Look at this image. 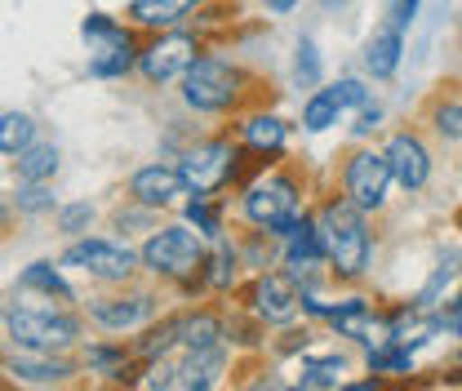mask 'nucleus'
Returning a JSON list of instances; mask_svg holds the SVG:
<instances>
[{"mask_svg": "<svg viewBox=\"0 0 462 391\" xmlns=\"http://www.w3.org/2000/svg\"><path fill=\"white\" fill-rule=\"evenodd\" d=\"M138 258H143V276L173 289L178 298H209L205 280H200L205 258H209V240L196 227H187L182 219L147 231L143 245H138Z\"/></svg>", "mask_w": 462, "mask_h": 391, "instance_id": "nucleus-1", "label": "nucleus"}, {"mask_svg": "<svg viewBox=\"0 0 462 391\" xmlns=\"http://www.w3.org/2000/svg\"><path fill=\"white\" fill-rule=\"evenodd\" d=\"M316 231L320 245L329 254V272L338 284H360L374 267V231H369V214L360 205H351L343 191L325 196L316 205Z\"/></svg>", "mask_w": 462, "mask_h": 391, "instance_id": "nucleus-2", "label": "nucleus"}, {"mask_svg": "<svg viewBox=\"0 0 462 391\" xmlns=\"http://www.w3.org/2000/svg\"><path fill=\"white\" fill-rule=\"evenodd\" d=\"M249 89L254 76L245 62L227 54H205L187 67V76L178 80V98L191 116H236L249 107Z\"/></svg>", "mask_w": 462, "mask_h": 391, "instance_id": "nucleus-3", "label": "nucleus"}, {"mask_svg": "<svg viewBox=\"0 0 462 391\" xmlns=\"http://www.w3.org/2000/svg\"><path fill=\"white\" fill-rule=\"evenodd\" d=\"M0 334L27 351H80L89 321L80 307H18L0 298Z\"/></svg>", "mask_w": 462, "mask_h": 391, "instance_id": "nucleus-4", "label": "nucleus"}, {"mask_svg": "<svg viewBox=\"0 0 462 391\" xmlns=\"http://www.w3.org/2000/svg\"><path fill=\"white\" fill-rule=\"evenodd\" d=\"M165 284L156 280H129V284H98V293L80 298V312L89 321L94 334H116V338H129L138 334L143 325H152L161 312H165Z\"/></svg>", "mask_w": 462, "mask_h": 391, "instance_id": "nucleus-5", "label": "nucleus"}, {"mask_svg": "<svg viewBox=\"0 0 462 391\" xmlns=\"http://www.w3.org/2000/svg\"><path fill=\"white\" fill-rule=\"evenodd\" d=\"M58 263L76 276L94 280V284H129V280H143V258H138V245H129L125 236H76L62 245Z\"/></svg>", "mask_w": 462, "mask_h": 391, "instance_id": "nucleus-6", "label": "nucleus"}, {"mask_svg": "<svg viewBox=\"0 0 462 391\" xmlns=\"http://www.w3.org/2000/svg\"><path fill=\"white\" fill-rule=\"evenodd\" d=\"M245 161H249V152L240 147V138L227 129V134H200L178 156V169H182V178H187L191 191L223 196V191L245 182Z\"/></svg>", "mask_w": 462, "mask_h": 391, "instance_id": "nucleus-7", "label": "nucleus"}, {"mask_svg": "<svg viewBox=\"0 0 462 391\" xmlns=\"http://www.w3.org/2000/svg\"><path fill=\"white\" fill-rule=\"evenodd\" d=\"M236 205H240V219L245 227H276L281 219L302 209V178L285 169L281 161L272 165H258L240 187H236Z\"/></svg>", "mask_w": 462, "mask_h": 391, "instance_id": "nucleus-8", "label": "nucleus"}, {"mask_svg": "<svg viewBox=\"0 0 462 391\" xmlns=\"http://www.w3.org/2000/svg\"><path fill=\"white\" fill-rule=\"evenodd\" d=\"M205 54V36L200 32H187V27H165V32H152L143 41V54H138V80L147 89H165L178 85L187 76V67Z\"/></svg>", "mask_w": 462, "mask_h": 391, "instance_id": "nucleus-9", "label": "nucleus"}, {"mask_svg": "<svg viewBox=\"0 0 462 391\" xmlns=\"http://www.w3.org/2000/svg\"><path fill=\"white\" fill-rule=\"evenodd\" d=\"M392 187H396V178H392V161H387L383 147L360 143V147H351L343 156V165H338V191H343L351 205H360L369 219L387 209Z\"/></svg>", "mask_w": 462, "mask_h": 391, "instance_id": "nucleus-10", "label": "nucleus"}, {"mask_svg": "<svg viewBox=\"0 0 462 391\" xmlns=\"http://www.w3.org/2000/svg\"><path fill=\"white\" fill-rule=\"evenodd\" d=\"M0 374L14 387H71L85 365L71 351H27V347H9L0 351Z\"/></svg>", "mask_w": 462, "mask_h": 391, "instance_id": "nucleus-11", "label": "nucleus"}, {"mask_svg": "<svg viewBox=\"0 0 462 391\" xmlns=\"http://www.w3.org/2000/svg\"><path fill=\"white\" fill-rule=\"evenodd\" d=\"M320 325H329L334 338H343V342H356V347L374 351L378 342L392 338V307H378V303H369L360 293H346L338 303H325Z\"/></svg>", "mask_w": 462, "mask_h": 391, "instance_id": "nucleus-12", "label": "nucleus"}, {"mask_svg": "<svg viewBox=\"0 0 462 391\" xmlns=\"http://www.w3.org/2000/svg\"><path fill=\"white\" fill-rule=\"evenodd\" d=\"M245 312H254L267 330H285L302 316V284L285 267L254 272L249 289H245Z\"/></svg>", "mask_w": 462, "mask_h": 391, "instance_id": "nucleus-13", "label": "nucleus"}, {"mask_svg": "<svg viewBox=\"0 0 462 391\" xmlns=\"http://www.w3.org/2000/svg\"><path fill=\"white\" fill-rule=\"evenodd\" d=\"M231 134L254 156V165H272V161H281L289 152L293 125L281 112H272V107H245V112L231 116Z\"/></svg>", "mask_w": 462, "mask_h": 391, "instance_id": "nucleus-14", "label": "nucleus"}, {"mask_svg": "<svg viewBox=\"0 0 462 391\" xmlns=\"http://www.w3.org/2000/svg\"><path fill=\"white\" fill-rule=\"evenodd\" d=\"M80 365H85V374H94V378H103V383H112V387H138V378H143V360L134 356V347H129V338H116V334H98L80 342Z\"/></svg>", "mask_w": 462, "mask_h": 391, "instance_id": "nucleus-15", "label": "nucleus"}, {"mask_svg": "<svg viewBox=\"0 0 462 391\" xmlns=\"http://www.w3.org/2000/svg\"><path fill=\"white\" fill-rule=\"evenodd\" d=\"M143 32L129 23V18H120V27H112L107 36H98V41H89V58H85V71L94 76V80H125V76H134L138 71V54H143Z\"/></svg>", "mask_w": 462, "mask_h": 391, "instance_id": "nucleus-16", "label": "nucleus"}, {"mask_svg": "<svg viewBox=\"0 0 462 391\" xmlns=\"http://www.w3.org/2000/svg\"><path fill=\"white\" fill-rule=\"evenodd\" d=\"M125 191L134 196V200H143V205H152V209H178L187 196H191V187H187V178H182V169L178 161H147V165H138L129 173V182H125Z\"/></svg>", "mask_w": 462, "mask_h": 391, "instance_id": "nucleus-17", "label": "nucleus"}, {"mask_svg": "<svg viewBox=\"0 0 462 391\" xmlns=\"http://www.w3.org/2000/svg\"><path fill=\"white\" fill-rule=\"evenodd\" d=\"M383 152H387V161H392V178H396V187H401L404 196L427 191V182H431V173H436V161H431V147L422 143L418 129H396Z\"/></svg>", "mask_w": 462, "mask_h": 391, "instance_id": "nucleus-18", "label": "nucleus"}, {"mask_svg": "<svg viewBox=\"0 0 462 391\" xmlns=\"http://www.w3.org/2000/svg\"><path fill=\"white\" fill-rule=\"evenodd\" d=\"M231 365V342H214V347H196V351H182L178 347V378L173 391H209L223 383Z\"/></svg>", "mask_w": 462, "mask_h": 391, "instance_id": "nucleus-19", "label": "nucleus"}, {"mask_svg": "<svg viewBox=\"0 0 462 391\" xmlns=\"http://www.w3.org/2000/svg\"><path fill=\"white\" fill-rule=\"evenodd\" d=\"M401 62H404V32L392 27V23H378L365 36V45H360V71L383 85V80H392L401 71Z\"/></svg>", "mask_w": 462, "mask_h": 391, "instance_id": "nucleus-20", "label": "nucleus"}, {"mask_svg": "<svg viewBox=\"0 0 462 391\" xmlns=\"http://www.w3.org/2000/svg\"><path fill=\"white\" fill-rule=\"evenodd\" d=\"M227 342V312L209 307V303H187L178 307V347L196 351V347H214Z\"/></svg>", "mask_w": 462, "mask_h": 391, "instance_id": "nucleus-21", "label": "nucleus"}, {"mask_svg": "<svg viewBox=\"0 0 462 391\" xmlns=\"http://www.w3.org/2000/svg\"><path fill=\"white\" fill-rule=\"evenodd\" d=\"M18 289H32V293H41V298H54L58 307H80V293H76V284L67 280V267L58 263V258H32L18 280H14Z\"/></svg>", "mask_w": 462, "mask_h": 391, "instance_id": "nucleus-22", "label": "nucleus"}, {"mask_svg": "<svg viewBox=\"0 0 462 391\" xmlns=\"http://www.w3.org/2000/svg\"><path fill=\"white\" fill-rule=\"evenodd\" d=\"M346 356L343 351H302L293 356V387L302 391H338L346 383Z\"/></svg>", "mask_w": 462, "mask_h": 391, "instance_id": "nucleus-23", "label": "nucleus"}, {"mask_svg": "<svg viewBox=\"0 0 462 391\" xmlns=\"http://www.w3.org/2000/svg\"><path fill=\"white\" fill-rule=\"evenodd\" d=\"M240 272H245V258H240V240H227V236H218L214 245H209V258H205V293L209 298H223L231 293L236 284H240Z\"/></svg>", "mask_w": 462, "mask_h": 391, "instance_id": "nucleus-24", "label": "nucleus"}, {"mask_svg": "<svg viewBox=\"0 0 462 391\" xmlns=\"http://www.w3.org/2000/svg\"><path fill=\"white\" fill-rule=\"evenodd\" d=\"M129 347H134V356H138L143 365L173 356V351H178V312H161L152 325H143L138 334H129Z\"/></svg>", "mask_w": 462, "mask_h": 391, "instance_id": "nucleus-25", "label": "nucleus"}, {"mask_svg": "<svg viewBox=\"0 0 462 391\" xmlns=\"http://www.w3.org/2000/svg\"><path fill=\"white\" fill-rule=\"evenodd\" d=\"M178 219L187 227H196V231L214 245L218 236H227V200H223V196H200V191H191V196L178 205Z\"/></svg>", "mask_w": 462, "mask_h": 391, "instance_id": "nucleus-26", "label": "nucleus"}, {"mask_svg": "<svg viewBox=\"0 0 462 391\" xmlns=\"http://www.w3.org/2000/svg\"><path fill=\"white\" fill-rule=\"evenodd\" d=\"M343 116H346V107H343V98H338V89H334V80H329V85H316V89L302 98L298 125H302V134H329Z\"/></svg>", "mask_w": 462, "mask_h": 391, "instance_id": "nucleus-27", "label": "nucleus"}, {"mask_svg": "<svg viewBox=\"0 0 462 391\" xmlns=\"http://www.w3.org/2000/svg\"><path fill=\"white\" fill-rule=\"evenodd\" d=\"M58 169H62V152H58L54 143H45V138H36L27 152H18L9 161V173L18 182H54Z\"/></svg>", "mask_w": 462, "mask_h": 391, "instance_id": "nucleus-28", "label": "nucleus"}, {"mask_svg": "<svg viewBox=\"0 0 462 391\" xmlns=\"http://www.w3.org/2000/svg\"><path fill=\"white\" fill-rule=\"evenodd\" d=\"M36 138H41V125H36L32 112H18V107L0 112V156L5 161H14L18 152H27Z\"/></svg>", "mask_w": 462, "mask_h": 391, "instance_id": "nucleus-29", "label": "nucleus"}, {"mask_svg": "<svg viewBox=\"0 0 462 391\" xmlns=\"http://www.w3.org/2000/svg\"><path fill=\"white\" fill-rule=\"evenodd\" d=\"M18 219H54V209L62 205L54 196V182H18L14 178V191H9Z\"/></svg>", "mask_w": 462, "mask_h": 391, "instance_id": "nucleus-30", "label": "nucleus"}, {"mask_svg": "<svg viewBox=\"0 0 462 391\" xmlns=\"http://www.w3.org/2000/svg\"><path fill=\"white\" fill-rule=\"evenodd\" d=\"M165 223L161 219V209H152V205H143V200H134V196H125V205H116L112 209V231L116 236H147V231H156V227Z\"/></svg>", "mask_w": 462, "mask_h": 391, "instance_id": "nucleus-31", "label": "nucleus"}, {"mask_svg": "<svg viewBox=\"0 0 462 391\" xmlns=\"http://www.w3.org/2000/svg\"><path fill=\"white\" fill-rule=\"evenodd\" d=\"M289 80H293V89H316V85H325V58L316 50V41L311 36H302L298 45H293V62H289Z\"/></svg>", "mask_w": 462, "mask_h": 391, "instance_id": "nucleus-32", "label": "nucleus"}, {"mask_svg": "<svg viewBox=\"0 0 462 391\" xmlns=\"http://www.w3.org/2000/svg\"><path fill=\"white\" fill-rule=\"evenodd\" d=\"M365 365H369V374H383V378H409L413 374V347L387 338L374 351H365Z\"/></svg>", "mask_w": 462, "mask_h": 391, "instance_id": "nucleus-33", "label": "nucleus"}, {"mask_svg": "<svg viewBox=\"0 0 462 391\" xmlns=\"http://www.w3.org/2000/svg\"><path fill=\"white\" fill-rule=\"evenodd\" d=\"M94 227H98V205H94V200H62L54 209V231L62 240L89 236Z\"/></svg>", "mask_w": 462, "mask_h": 391, "instance_id": "nucleus-34", "label": "nucleus"}, {"mask_svg": "<svg viewBox=\"0 0 462 391\" xmlns=\"http://www.w3.org/2000/svg\"><path fill=\"white\" fill-rule=\"evenodd\" d=\"M427 125H431V134H436V138H445V143H462V94H440V98H431V107H427Z\"/></svg>", "mask_w": 462, "mask_h": 391, "instance_id": "nucleus-35", "label": "nucleus"}, {"mask_svg": "<svg viewBox=\"0 0 462 391\" xmlns=\"http://www.w3.org/2000/svg\"><path fill=\"white\" fill-rule=\"evenodd\" d=\"M334 89H338V98H343L346 112H360L365 103H374L369 76H365V80H360V76H338V80H334Z\"/></svg>", "mask_w": 462, "mask_h": 391, "instance_id": "nucleus-36", "label": "nucleus"}, {"mask_svg": "<svg viewBox=\"0 0 462 391\" xmlns=\"http://www.w3.org/2000/svg\"><path fill=\"white\" fill-rule=\"evenodd\" d=\"M383 107H378V103H365V107H360V112H356V125H351V138H356V143H365V138H374V134H378V129H383Z\"/></svg>", "mask_w": 462, "mask_h": 391, "instance_id": "nucleus-37", "label": "nucleus"}, {"mask_svg": "<svg viewBox=\"0 0 462 391\" xmlns=\"http://www.w3.org/2000/svg\"><path fill=\"white\" fill-rule=\"evenodd\" d=\"M418 14H422V0H387V9H383V18L401 32H409L418 23Z\"/></svg>", "mask_w": 462, "mask_h": 391, "instance_id": "nucleus-38", "label": "nucleus"}, {"mask_svg": "<svg viewBox=\"0 0 462 391\" xmlns=\"http://www.w3.org/2000/svg\"><path fill=\"white\" fill-rule=\"evenodd\" d=\"M161 5L173 14V23H182L187 14H196V9H200V5H209V0H161Z\"/></svg>", "mask_w": 462, "mask_h": 391, "instance_id": "nucleus-39", "label": "nucleus"}, {"mask_svg": "<svg viewBox=\"0 0 462 391\" xmlns=\"http://www.w3.org/2000/svg\"><path fill=\"white\" fill-rule=\"evenodd\" d=\"M14 219H18L14 200H0V240H9V236H14Z\"/></svg>", "mask_w": 462, "mask_h": 391, "instance_id": "nucleus-40", "label": "nucleus"}, {"mask_svg": "<svg viewBox=\"0 0 462 391\" xmlns=\"http://www.w3.org/2000/svg\"><path fill=\"white\" fill-rule=\"evenodd\" d=\"M263 5V14H272V18H285V14H293L302 0H258Z\"/></svg>", "mask_w": 462, "mask_h": 391, "instance_id": "nucleus-41", "label": "nucleus"}, {"mask_svg": "<svg viewBox=\"0 0 462 391\" xmlns=\"http://www.w3.org/2000/svg\"><path fill=\"white\" fill-rule=\"evenodd\" d=\"M351 0H320V9H346Z\"/></svg>", "mask_w": 462, "mask_h": 391, "instance_id": "nucleus-42", "label": "nucleus"}]
</instances>
